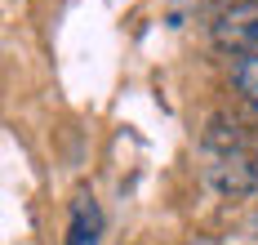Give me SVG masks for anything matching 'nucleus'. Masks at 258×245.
Wrapping results in <instances>:
<instances>
[{"label":"nucleus","instance_id":"7ed1b4c3","mask_svg":"<svg viewBox=\"0 0 258 245\" xmlns=\"http://www.w3.org/2000/svg\"><path fill=\"white\" fill-rule=\"evenodd\" d=\"M214 188H223V192H245V188H254V169H249V161H245L240 152L223 156L218 169H214Z\"/></svg>","mask_w":258,"mask_h":245},{"label":"nucleus","instance_id":"f257e3e1","mask_svg":"<svg viewBox=\"0 0 258 245\" xmlns=\"http://www.w3.org/2000/svg\"><path fill=\"white\" fill-rule=\"evenodd\" d=\"M214 45L232 58H258V0H236L218 14Z\"/></svg>","mask_w":258,"mask_h":245},{"label":"nucleus","instance_id":"20e7f679","mask_svg":"<svg viewBox=\"0 0 258 245\" xmlns=\"http://www.w3.org/2000/svg\"><path fill=\"white\" fill-rule=\"evenodd\" d=\"M232 85L245 103L258 107V58H236L232 63Z\"/></svg>","mask_w":258,"mask_h":245},{"label":"nucleus","instance_id":"f03ea898","mask_svg":"<svg viewBox=\"0 0 258 245\" xmlns=\"http://www.w3.org/2000/svg\"><path fill=\"white\" fill-rule=\"evenodd\" d=\"M62 245H103V210L89 192H80L67 214V241Z\"/></svg>","mask_w":258,"mask_h":245}]
</instances>
